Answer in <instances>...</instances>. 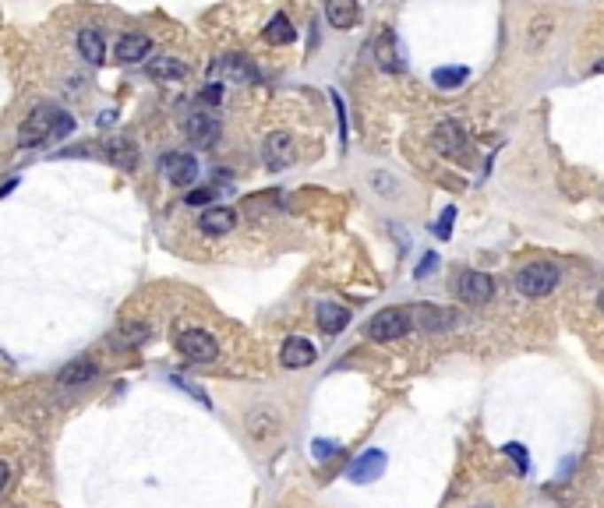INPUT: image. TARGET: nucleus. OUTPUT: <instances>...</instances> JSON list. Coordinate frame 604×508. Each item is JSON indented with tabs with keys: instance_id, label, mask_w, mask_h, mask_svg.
<instances>
[{
	"instance_id": "nucleus-1",
	"label": "nucleus",
	"mask_w": 604,
	"mask_h": 508,
	"mask_svg": "<svg viewBox=\"0 0 604 508\" xmlns=\"http://www.w3.org/2000/svg\"><path fill=\"white\" fill-rule=\"evenodd\" d=\"M559 282H562V272H559V265H552V261H530V265H523V268L516 272V289H520L523 296H530V300L548 296Z\"/></svg>"
},
{
	"instance_id": "nucleus-12",
	"label": "nucleus",
	"mask_w": 604,
	"mask_h": 508,
	"mask_svg": "<svg viewBox=\"0 0 604 508\" xmlns=\"http://www.w3.org/2000/svg\"><path fill=\"white\" fill-rule=\"evenodd\" d=\"M213 74H220L227 81H237V85H248V81H255V64L244 53H227V57H216Z\"/></svg>"
},
{
	"instance_id": "nucleus-17",
	"label": "nucleus",
	"mask_w": 604,
	"mask_h": 508,
	"mask_svg": "<svg viewBox=\"0 0 604 508\" xmlns=\"http://www.w3.org/2000/svg\"><path fill=\"white\" fill-rule=\"evenodd\" d=\"M325 21L339 32H350L357 25V0H325Z\"/></svg>"
},
{
	"instance_id": "nucleus-19",
	"label": "nucleus",
	"mask_w": 604,
	"mask_h": 508,
	"mask_svg": "<svg viewBox=\"0 0 604 508\" xmlns=\"http://www.w3.org/2000/svg\"><path fill=\"white\" fill-rule=\"evenodd\" d=\"M314 318H318V328H321L325 335H339V332L350 325V311H346L343 304H321V307L314 311Z\"/></svg>"
},
{
	"instance_id": "nucleus-31",
	"label": "nucleus",
	"mask_w": 604,
	"mask_h": 508,
	"mask_svg": "<svg viewBox=\"0 0 604 508\" xmlns=\"http://www.w3.org/2000/svg\"><path fill=\"white\" fill-rule=\"evenodd\" d=\"M110 156H113V163H120L124 170H131V166H135V156H131V149H110Z\"/></svg>"
},
{
	"instance_id": "nucleus-30",
	"label": "nucleus",
	"mask_w": 604,
	"mask_h": 508,
	"mask_svg": "<svg viewBox=\"0 0 604 508\" xmlns=\"http://www.w3.org/2000/svg\"><path fill=\"white\" fill-rule=\"evenodd\" d=\"M435 268H438V254H424V261L414 268V275H417V279H424V275H431Z\"/></svg>"
},
{
	"instance_id": "nucleus-3",
	"label": "nucleus",
	"mask_w": 604,
	"mask_h": 508,
	"mask_svg": "<svg viewBox=\"0 0 604 508\" xmlns=\"http://www.w3.org/2000/svg\"><path fill=\"white\" fill-rule=\"evenodd\" d=\"M410 332V314L403 307H385L368 321V335L375 343H396Z\"/></svg>"
},
{
	"instance_id": "nucleus-4",
	"label": "nucleus",
	"mask_w": 604,
	"mask_h": 508,
	"mask_svg": "<svg viewBox=\"0 0 604 508\" xmlns=\"http://www.w3.org/2000/svg\"><path fill=\"white\" fill-rule=\"evenodd\" d=\"M244 424H248V435L255 438V445H262V449H269L283 431V420H280V413L273 406H255L244 417Z\"/></svg>"
},
{
	"instance_id": "nucleus-26",
	"label": "nucleus",
	"mask_w": 604,
	"mask_h": 508,
	"mask_svg": "<svg viewBox=\"0 0 604 508\" xmlns=\"http://www.w3.org/2000/svg\"><path fill=\"white\" fill-rule=\"evenodd\" d=\"M502 452H506V456H509V459L516 463V470H520V473H527V470H530V459H527V449H523L520 442H509V445H506Z\"/></svg>"
},
{
	"instance_id": "nucleus-27",
	"label": "nucleus",
	"mask_w": 604,
	"mask_h": 508,
	"mask_svg": "<svg viewBox=\"0 0 604 508\" xmlns=\"http://www.w3.org/2000/svg\"><path fill=\"white\" fill-rule=\"evenodd\" d=\"M311 452H314V459H318V463H325V459H332V452H339V442L314 438V442H311Z\"/></svg>"
},
{
	"instance_id": "nucleus-11",
	"label": "nucleus",
	"mask_w": 604,
	"mask_h": 508,
	"mask_svg": "<svg viewBox=\"0 0 604 508\" xmlns=\"http://www.w3.org/2000/svg\"><path fill=\"white\" fill-rule=\"evenodd\" d=\"M431 142H435V149H438L445 159H460V156L467 152V131H463L456 120H442V124L435 127Z\"/></svg>"
},
{
	"instance_id": "nucleus-6",
	"label": "nucleus",
	"mask_w": 604,
	"mask_h": 508,
	"mask_svg": "<svg viewBox=\"0 0 604 508\" xmlns=\"http://www.w3.org/2000/svg\"><path fill=\"white\" fill-rule=\"evenodd\" d=\"M159 170H163V177L174 184V188H191L195 181H198V159L191 156V152H170V156H163L159 159Z\"/></svg>"
},
{
	"instance_id": "nucleus-10",
	"label": "nucleus",
	"mask_w": 604,
	"mask_h": 508,
	"mask_svg": "<svg viewBox=\"0 0 604 508\" xmlns=\"http://www.w3.org/2000/svg\"><path fill=\"white\" fill-rule=\"evenodd\" d=\"M184 135H188V142L195 145V149H213L216 142H220V120H213L209 113H191L188 120H184Z\"/></svg>"
},
{
	"instance_id": "nucleus-22",
	"label": "nucleus",
	"mask_w": 604,
	"mask_h": 508,
	"mask_svg": "<svg viewBox=\"0 0 604 508\" xmlns=\"http://www.w3.org/2000/svg\"><path fill=\"white\" fill-rule=\"evenodd\" d=\"M294 39H298V28L290 25L287 14H276V18L266 25V42H269V46H290Z\"/></svg>"
},
{
	"instance_id": "nucleus-32",
	"label": "nucleus",
	"mask_w": 604,
	"mask_h": 508,
	"mask_svg": "<svg viewBox=\"0 0 604 508\" xmlns=\"http://www.w3.org/2000/svg\"><path fill=\"white\" fill-rule=\"evenodd\" d=\"M113 120H117V113H113V110H106V113H103V117H99V127H110V124H113Z\"/></svg>"
},
{
	"instance_id": "nucleus-21",
	"label": "nucleus",
	"mask_w": 604,
	"mask_h": 508,
	"mask_svg": "<svg viewBox=\"0 0 604 508\" xmlns=\"http://www.w3.org/2000/svg\"><path fill=\"white\" fill-rule=\"evenodd\" d=\"M414 311H417V325H421L424 332H442V328L453 325V314L442 311V307H435V304H421V307H414Z\"/></svg>"
},
{
	"instance_id": "nucleus-14",
	"label": "nucleus",
	"mask_w": 604,
	"mask_h": 508,
	"mask_svg": "<svg viewBox=\"0 0 604 508\" xmlns=\"http://www.w3.org/2000/svg\"><path fill=\"white\" fill-rule=\"evenodd\" d=\"M314 357H318V350H314V346H311V339H304V335H290V339L283 343V353H280V360H283V367H287V371L311 367V364H314Z\"/></svg>"
},
{
	"instance_id": "nucleus-33",
	"label": "nucleus",
	"mask_w": 604,
	"mask_h": 508,
	"mask_svg": "<svg viewBox=\"0 0 604 508\" xmlns=\"http://www.w3.org/2000/svg\"><path fill=\"white\" fill-rule=\"evenodd\" d=\"M591 74H604V60H598V64L591 67Z\"/></svg>"
},
{
	"instance_id": "nucleus-28",
	"label": "nucleus",
	"mask_w": 604,
	"mask_h": 508,
	"mask_svg": "<svg viewBox=\"0 0 604 508\" xmlns=\"http://www.w3.org/2000/svg\"><path fill=\"white\" fill-rule=\"evenodd\" d=\"M213 195H216L213 188H198V191H188V198H184V202L198 209V205H209V202H213Z\"/></svg>"
},
{
	"instance_id": "nucleus-9",
	"label": "nucleus",
	"mask_w": 604,
	"mask_h": 508,
	"mask_svg": "<svg viewBox=\"0 0 604 508\" xmlns=\"http://www.w3.org/2000/svg\"><path fill=\"white\" fill-rule=\"evenodd\" d=\"M385 452L382 449H368V452H360L353 463H350V470H346V477L353 481V484H375L382 473H385Z\"/></svg>"
},
{
	"instance_id": "nucleus-5",
	"label": "nucleus",
	"mask_w": 604,
	"mask_h": 508,
	"mask_svg": "<svg viewBox=\"0 0 604 508\" xmlns=\"http://www.w3.org/2000/svg\"><path fill=\"white\" fill-rule=\"evenodd\" d=\"M177 350H181L191 364H213V360L220 357V343H216L209 332H202V328H188V332H181Z\"/></svg>"
},
{
	"instance_id": "nucleus-25",
	"label": "nucleus",
	"mask_w": 604,
	"mask_h": 508,
	"mask_svg": "<svg viewBox=\"0 0 604 508\" xmlns=\"http://www.w3.org/2000/svg\"><path fill=\"white\" fill-rule=\"evenodd\" d=\"M117 339H120V346H142V343L149 339V325H142V321H128V325H120Z\"/></svg>"
},
{
	"instance_id": "nucleus-16",
	"label": "nucleus",
	"mask_w": 604,
	"mask_h": 508,
	"mask_svg": "<svg viewBox=\"0 0 604 508\" xmlns=\"http://www.w3.org/2000/svg\"><path fill=\"white\" fill-rule=\"evenodd\" d=\"M145 71H149V78L159 81V85H174V81H181V78L188 74V67H184L181 60H174V57H152V60L145 64Z\"/></svg>"
},
{
	"instance_id": "nucleus-8",
	"label": "nucleus",
	"mask_w": 604,
	"mask_h": 508,
	"mask_svg": "<svg viewBox=\"0 0 604 508\" xmlns=\"http://www.w3.org/2000/svg\"><path fill=\"white\" fill-rule=\"evenodd\" d=\"M262 159H266V166H269V170H287V166H294V159H298V145H294V138H290L287 131L269 135V138L262 142Z\"/></svg>"
},
{
	"instance_id": "nucleus-7",
	"label": "nucleus",
	"mask_w": 604,
	"mask_h": 508,
	"mask_svg": "<svg viewBox=\"0 0 604 508\" xmlns=\"http://www.w3.org/2000/svg\"><path fill=\"white\" fill-rule=\"evenodd\" d=\"M456 293H460V300L463 304H470V307H481V304H488L492 296H495V282H492V275L488 272H463L460 275V282H456Z\"/></svg>"
},
{
	"instance_id": "nucleus-20",
	"label": "nucleus",
	"mask_w": 604,
	"mask_h": 508,
	"mask_svg": "<svg viewBox=\"0 0 604 508\" xmlns=\"http://www.w3.org/2000/svg\"><path fill=\"white\" fill-rule=\"evenodd\" d=\"M78 50H81V57L89 64H103L106 60V42H103L99 28H81L78 32Z\"/></svg>"
},
{
	"instance_id": "nucleus-15",
	"label": "nucleus",
	"mask_w": 604,
	"mask_h": 508,
	"mask_svg": "<svg viewBox=\"0 0 604 508\" xmlns=\"http://www.w3.org/2000/svg\"><path fill=\"white\" fill-rule=\"evenodd\" d=\"M117 60L120 64H142L149 53H152V39L149 35H142V32H124L120 39H117Z\"/></svg>"
},
{
	"instance_id": "nucleus-2",
	"label": "nucleus",
	"mask_w": 604,
	"mask_h": 508,
	"mask_svg": "<svg viewBox=\"0 0 604 508\" xmlns=\"http://www.w3.org/2000/svg\"><path fill=\"white\" fill-rule=\"evenodd\" d=\"M60 117H64V110H57V106H35V110L28 113V120L21 124V131H18V145L35 149V145L57 138Z\"/></svg>"
},
{
	"instance_id": "nucleus-24",
	"label": "nucleus",
	"mask_w": 604,
	"mask_h": 508,
	"mask_svg": "<svg viewBox=\"0 0 604 508\" xmlns=\"http://www.w3.org/2000/svg\"><path fill=\"white\" fill-rule=\"evenodd\" d=\"M467 78H470L467 67H438V71L431 74V81H435L438 89H460Z\"/></svg>"
},
{
	"instance_id": "nucleus-13",
	"label": "nucleus",
	"mask_w": 604,
	"mask_h": 508,
	"mask_svg": "<svg viewBox=\"0 0 604 508\" xmlns=\"http://www.w3.org/2000/svg\"><path fill=\"white\" fill-rule=\"evenodd\" d=\"M371 53H375V60H378V67H382V71H389V74L403 71V60H399V50H396V35H392V28H378V35H375V42H371Z\"/></svg>"
},
{
	"instance_id": "nucleus-29",
	"label": "nucleus",
	"mask_w": 604,
	"mask_h": 508,
	"mask_svg": "<svg viewBox=\"0 0 604 508\" xmlns=\"http://www.w3.org/2000/svg\"><path fill=\"white\" fill-rule=\"evenodd\" d=\"M453 223H456V209H453V205H449V209H445V212H442V219H438V227H435V234H438V237H442V241H445V237H449V234H453V230H449V227H453Z\"/></svg>"
},
{
	"instance_id": "nucleus-35",
	"label": "nucleus",
	"mask_w": 604,
	"mask_h": 508,
	"mask_svg": "<svg viewBox=\"0 0 604 508\" xmlns=\"http://www.w3.org/2000/svg\"><path fill=\"white\" fill-rule=\"evenodd\" d=\"M481 508H488V505H481Z\"/></svg>"
},
{
	"instance_id": "nucleus-23",
	"label": "nucleus",
	"mask_w": 604,
	"mask_h": 508,
	"mask_svg": "<svg viewBox=\"0 0 604 508\" xmlns=\"http://www.w3.org/2000/svg\"><path fill=\"white\" fill-rule=\"evenodd\" d=\"M99 374V367H96V360H71L64 371H60V385H85V381H92Z\"/></svg>"
},
{
	"instance_id": "nucleus-34",
	"label": "nucleus",
	"mask_w": 604,
	"mask_h": 508,
	"mask_svg": "<svg viewBox=\"0 0 604 508\" xmlns=\"http://www.w3.org/2000/svg\"><path fill=\"white\" fill-rule=\"evenodd\" d=\"M598 307H601V314H604V293L598 296Z\"/></svg>"
},
{
	"instance_id": "nucleus-18",
	"label": "nucleus",
	"mask_w": 604,
	"mask_h": 508,
	"mask_svg": "<svg viewBox=\"0 0 604 508\" xmlns=\"http://www.w3.org/2000/svg\"><path fill=\"white\" fill-rule=\"evenodd\" d=\"M202 234H230L237 227V212L227 209V205H216V209H205L202 219H198Z\"/></svg>"
}]
</instances>
